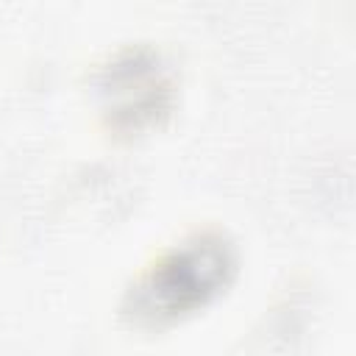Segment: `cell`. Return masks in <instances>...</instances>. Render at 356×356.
<instances>
[{
  "instance_id": "cell-1",
  "label": "cell",
  "mask_w": 356,
  "mask_h": 356,
  "mask_svg": "<svg viewBox=\"0 0 356 356\" xmlns=\"http://www.w3.org/2000/svg\"><path fill=\"white\" fill-rule=\"evenodd\" d=\"M236 253L217 231H203L167 250L128 292L125 314L136 323H167L211 300L234 275Z\"/></svg>"
}]
</instances>
